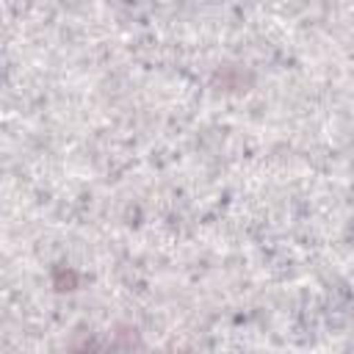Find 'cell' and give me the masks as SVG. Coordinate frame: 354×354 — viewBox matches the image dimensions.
Here are the masks:
<instances>
[{"instance_id": "obj_1", "label": "cell", "mask_w": 354, "mask_h": 354, "mask_svg": "<svg viewBox=\"0 0 354 354\" xmlns=\"http://www.w3.org/2000/svg\"><path fill=\"white\" fill-rule=\"evenodd\" d=\"M216 80H221L224 88H243V72L235 66H221L216 72Z\"/></svg>"}, {"instance_id": "obj_2", "label": "cell", "mask_w": 354, "mask_h": 354, "mask_svg": "<svg viewBox=\"0 0 354 354\" xmlns=\"http://www.w3.org/2000/svg\"><path fill=\"white\" fill-rule=\"evenodd\" d=\"M55 274H61V279L55 277V288H58V290H75V285H77V274H75V271H66V274H64V268H58Z\"/></svg>"}]
</instances>
